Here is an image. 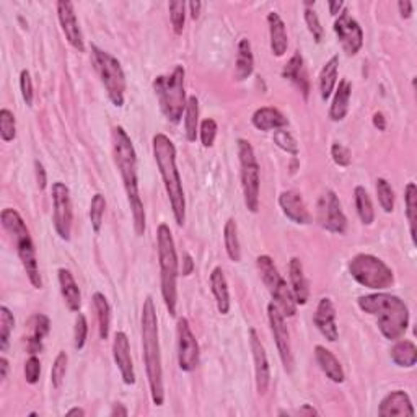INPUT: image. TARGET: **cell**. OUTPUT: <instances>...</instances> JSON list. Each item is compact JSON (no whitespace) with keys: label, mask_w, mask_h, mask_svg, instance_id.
Returning a JSON list of instances; mask_svg holds the SVG:
<instances>
[{"label":"cell","mask_w":417,"mask_h":417,"mask_svg":"<svg viewBox=\"0 0 417 417\" xmlns=\"http://www.w3.org/2000/svg\"><path fill=\"white\" fill-rule=\"evenodd\" d=\"M113 155L122 178V185H124L136 235L142 237L146 233V209H143L141 193H139L137 153L129 134L121 126H116L113 129Z\"/></svg>","instance_id":"cell-1"},{"label":"cell","mask_w":417,"mask_h":417,"mask_svg":"<svg viewBox=\"0 0 417 417\" xmlns=\"http://www.w3.org/2000/svg\"><path fill=\"white\" fill-rule=\"evenodd\" d=\"M142 347L143 364L150 386V396L155 406H163L165 386H163V367L162 352L158 341V318L155 310L153 298L147 297L142 307Z\"/></svg>","instance_id":"cell-2"},{"label":"cell","mask_w":417,"mask_h":417,"mask_svg":"<svg viewBox=\"0 0 417 417\" xmlns=\"http://www.w3.org/2000/svg\"><path fill=\"white\" fill-rule=\"evenodd\" d=\"M359 308L377 318L378 330L388 341H398L409 326V310L401 298L391 293H370L357 300Z\"/></svg>","instance_id":"cell-3"},{"label":"cell","mask_w":417,"mask_h":417,"mask_svg":"<svg viewBox=\"0 0 417 417\" xmlns=\"http://www.w3.org/2000/svg\"><path fill=\"white\" fill-rule=\"evenodd\" d=\"M152 148L155 162H157L158 171L162 175L165 191L168 194L176 225L183 227L186 222V197L180 171L176 166V147L168 136L155 134Z\"/></svg>","instance_id":"cell-4"},{"label":"cell","mask_w":417,"mask_h":417,"mask_svg":"<svg viewBox=\"0 0 417 417\" xmlns=\"http://www.w3.org/2000/svg\"><path fill=\"white\" fill-rule=\"evenodd\" d=\"M157 247H158V263H160V282H162V297L168 313L171 316H176L178 256H176L173 235H171L170 227L166 224L158 225Z\"/></svg>","instance_id":"cell-5"},{"label":"cell","mask_w":417,"mask_h":417,"mask_svg":"<svg viewBox=\"0 0 417 417\" xmlns=\"http://www.w3.org/2000/svg\"><path fill=\"white\" fill-rule=\"evenodd\" d=\"M0 220H2L4 229L10 233V237L15 240L16 244V253L23 264V269L26 271L28 279H30L31 286L35 288L43 287L40 268H38V259H36V249L33 238L30 235V230L25 224V220L21 219V215L16 212L15 209H4L0 214Z\"/></svg>","instance_id":"cell-6"},{"label":"cell","mask_w":417,"mask_h":417,"mask_svg":"<svg viewBox=\"0 0 417 417\" xmlns=\"http://www.w3.org/2000/svg\"><path fill=\"white\" fill-rule=\"evenodd\" d=\"M185 67L176 65L170 75H158L153 80L152 87L158 98V104L165 118L173 124L181 121L183 113L186 111L188 98L185 90Z\"/></svg>","instance_id":"cell-7"},{"label":"cell","mask_w":417,"mask_h":417,"mask_svg":"<svg viewBox=\"0 0 417 417\" xmlns=\"http://www.w3.org/2000/svg\"><path fill=\"white\" fill-rule=\"evenodd\" d=\"M92 60L111 103L116 108H121L124 104L126 93V75L121 67V63L114 55L97 46H92Z\"/></svg>","instance_id":"cell-8"},{"label":"cell","mask_w":417,"mask_h":417,"mask_svg":"<svg viewBox=\"0 0 417 417\" xmlns=\"http://www.w3.org/2000/svg\"><path fill=\"white\" fill-rule=\"evenodd\" d=\"M349 272L355 282L372 291H383L394 282L393 271L374 254L360 253L349 263Z\"/></svg>","instance_id":"cell-9"},{"label":"cell","mask_w":417,"mask_h":417,"mask_svg":"<svg viewBox=\"0 0 417 417\" xmlns=\"http://www.w3.org/2000/svg\"><path fill=\"white\" fill-rule=\"evenodd\" d=\"M256 266H258L261 279H263L264 286L268 287V291L272 296V300H274L277 308L281 310V313L283 316L296 315L297 313L296 298H293L291 287H288L287 282L282 279V276L279 274V271H277L271 256L268 254L258 256V259H256Z\"/></svg>","instance_id":"cell-10"},{"label":"cell","mask_w":417,"mask_h":417,"mask_svg":"<svg viewBox=\"0 0 417 417\" xmlns=\"http://www.w3.org/2000/svg\"><path fill=\"white\" fill-rule=\"evenodd\" d=\"M238 158H240V176L244 196V205L249 212L259 210V163L254 148L247 139H238Z\"/></svg>","instance_id":"cell-11"},{"label":"cell","mask_w":417,"mask_h":417,"mask_svg":"<svg viewBox=\"0 0 417 417\" xmlns=\"http://www.w3.org/2000/svg\"><path fill=\"white\" fill-rule=\"evenodd\" d=\"M53 207L54 230L60 240L69 242L72 233V222H74V210H72L70 191L63 181L53 183Z\"/></svg>","instance_id":"cell-12"},{"label":"cell","mask_w":417,"mask_h":417,"mask_svg":"<svg viewBox=\"0 0 417 417\" xmlns=\"http://www.w3.org/2000/svg\"><path fill=\"white\" fill-rule=\"evenodd\" d=\"M316 219L325 230L337 235H344L347 230V219L342 212V205L339 201L337 194L327 189L320 196L318 205H316Z\"/></svg>","instance_id":"cell-13"},{"label":"cell","mask_w":417,"mask_h":417,"mask_svg":"<svg viewBox=\"0 0 417 417\" xmlns=\"http://www.w3.org/2000/svg\"><path fill=\"white\" fill-rule=\"evenodd\" d=\"M178 365L183 372H193L199 365V344L186 318L178 320Z\"/></svg>","instance_id":"cell-14"},{"label":"cell","mask_w":417,"mask_h":417,"mask_svg":"<svg viewBox=\"0 0 417 417\" xmlns=\"http://www.w3.org/2000/svg\"><path fill=\"white\" fill-rule=\"evenodd\" d=\"M268 318L271 325L272 336H274L277 350H279L281 360L283 369H286L288 374L293 370V354H292V346H291V335H288V330L286 326V321H283V315L281 310L277 308L274 302L268 305Z\"/></svg>","instance_id":"cell-15"},{"label":"cell","mask_w":417,"mask_h":417,"mask_svg":"<svg viewBox=\"0 0 417 417\" xmlns=\"http://www.w3.org/2000/svg\"><path fill=\"white\" fill-rule=\"evenodd\" d=\"M335 33L347 55H355L364 46V31L346 9L335 21Z\"/></svg>","instance_id":"cell-16"},{"label":"cell","mask_w":417,"mask_h":417,"mask_svg":"<svg viewBox=\"0 0 417 417\" xmlns=\"http://www.w3.org/2000/svg\"><path fill=\"white\" fill-rule=\"evenodd\" d=\"M249 346H251L253 360H254V375H256V390L264 396L268 393L269 381H271V369L268 362V355H266V349L261 342L256 330H249Z\"/></svg>","instance_id":"cell-17"},{"label":"cell","mask_w":417,"mask_h":417,"mask_svg":"<svg viewBox=\"0 0 417 417\" xmlns=\"http://www.w3.org/2000/svg\"><path fill=\"white\" fill-rule=\"evenodd\" d=\"M58 18L70 46L75 48L79 53L85 51V43H83L82 30L79 26V21H77L74 4L67 2V0L58 2Z\"/></svg>","instance_id":"cell-18"},{"label":"cell","mask_w":417,"mask_h":417,"mask_svg":"<svg viewBox=\"0 0 417 417\" xmlns=\"http://www.w3.org/2000/svg\"><path fill=\"white\" fill-rule=\"evenodd\" d=\"M113 357L114 362L118 365L121 372V378L126 385H134L136 383V372H134V364H132L131 359V346L127 335L122 331H118L114 335L113 341Z\"/></svg>","instance_id":"cell-19"},{"label":"cell","mask_w":417,"mask_h":417,"mask_svg":"<svg viewBox=\"0 0 417 417\" xmlns=\"http://www.w3.org/2000/svg\"><path fill=\"white\" fill-rule=\"evenodd\" d=\"M313 323L327 341H337L339 331L336 326V308L332 305L331 298L323 297L320 300L318 307H316V313L313 316Z\"/></svg>","instance_id":"cell-20"},{"label":"cell","mask_w":417,"mask_h":417,"mask_svg":"<svg viewBox=\"0 0 417 417\" xmlns=\"http://www.w3.org/2000/svg\"><path fill=\"white\" fill-rule=\"evenodd\" d=\"M279 205L282 212L286 214L287 219H291L293 224H298V225L310 224L311 217L300 193L283 191L279 196Z\"/></svg>","instance_id":"cell-21"},{"label":"cell","mask_w":417,"mask_h":417,"mask_svg":"<svg viewBox=\"0 0 417 417\" xmlns=\"http://www.w3.org/2000/svg\"><path fill=\"white\" fill-rule=\"evenodd\" d=\"M416 411L411 403L409 394L403 390H394L388 393L381 399L380 408H378V416L381 417H393V416H409L413 417Z\"/></svg>","instance_id":"cell-22"},{"label":"cell","mask_w":417,"mask_h":417,"mask_svg":"<svg viewBox=\"0 0 417 417\" xmlns=\"http://www.w3.org/2000/svg\"><path fill=\"white\" fill-rule=\"evenodd\" d=\"M282 77L283 79L291 80L293 85H296L300 92H302L303 98L308 99L310 94V80H308V74L307 69H305V63L302 54L298 51L288 59V63L283 65L282 69Z\"/></svg>","instance_id":"cell-23"},{"label":"cell","mask_w":417,"mask_h":417,"mask_svg":"<svg viewBox=\"0 0 417 417\" xmlns=\"http://www.w3.org/2000/svg\"><path fill=\"white\" fill-rule=\"evenodd\" d=\"M288 274H291V291L293 293L297 305H305L308 302L310 288L307 277L303 274L302 261L298 258H292L291 264H288Z\"/></svg>","instance_id":"cell-24"},{"label":"cell","mask_w":417,"mask_h":417,"mask_svg":"<svg viewBox=\"0 0 417 417\" xmlns=\"http://www.w3.org/2000/svg\"><path fill=\"white\" fill-rule=\"evenodd\" d=\"M253 126L258 131L268 132L272 129H282L288 124V121L286 116H283L277 108H271V107H263L259 109L254 111L253 118H251Z\"/></svg>","instance_id":"cell-25"},{"label":"cell","mask_w":417,"mask_h":417,"mask_svg":"<svg viewBox=\"0 0 417 417\" xmlns=\"http://www.w3.org/2000/svg\"><path fill=\"white\" fill-rule=\"evenodd\" d=\"M268 25H269V36H271V51L276 58H282L287 53L288 48V38L286 31V23L281 18L279 13L271 12L268 15Z\"/></svg>","instance_id":"cell-26"},{"label":"cell","mask_w":417,"mask_h":417,"mask_svg":"<svg viewBox=\"0 0 417 417\" xmlns=\"http://www.w3.org/2000/svg\"><path fill=\"white\" fill-rule=\"evenodd\" d=\"M210 291L214 293L217 310L222 315H229L230 311V292L229 283H227L225 274L222 268H214L210 272Z\"/></svg>","instance_id":"cell-27"},{"label":"cell","mask_w":417,"mask_h":417,"mask_svg":"<svg viewBox=\"0 0 417 417\" xmlns=\"http://www.w3.org/2000/svg\"><path fill=\"white\" fill-rule=\"evenodd\" d=\"M58 277H59L60 293H63V297L65 300V303H67L69 310L79 311L82 307V296H80L79 283L75 282L72 272L65 268H60L58 271Z\"/></svg>","instance_id":"cell-28"},{"label":"cell","mask_w":417,"mask_h":417,"mask_svg":"<svg viewBox=\"0 0 417 417\" xmlns=\"http://www.w3.org/2000/svg\"><path fill=\"white\" fill-rule=\"evenodd\" d=\"M315 357H316V362H318V365L321 367V370H323V374L330 378L331 381L342 383L344 380H346V375H344L341 364H339L336 355L332 354L330 349H326L323 346H316Z\"/></svg>","instance_id":"cell-29"},{"label":"cell","mask_w":417,"mask_h":417,"mask_svg":"<svg viewBox=\"0 0 417 417\" xmlns=\"http://www.w3.org/2000/svg\"><path fill=\"white\" fill-rule=\"evenodd\" d=\"M254 70V58L251 43L247 38H242L237 48V63H235V79L247 80Z\"/></svg>","instance_id":"cell-30"},{"label":"cell","mask_w":417,"mask_h":417,"mask_svg":"<svg viewBox=\"0 0 417 417\" xmlns=\"http://www.w3.org/2000/svg\"><path fill=\"white\" fill-rule=\"evenodd\" d=\"M350 94H352V85L350 82L342 79L339 82V87L336 90L335 98H332L331 108H330V118L331 121H342L347 116L349 111V99Z\"/></svg>","instance_id":"cell-31"},{"label":"cell","mask_w":417,"mask_h":417,"mask_svg":"<svg viewBox=\"0 0 417 417\" xmlns=\"http://www.w3.org/2000/svg\"><path fill=\"white\" fill-rule=\"evenodd\" d=\"M31 327L33 335L28 337V349H30L31 355H35L43 349V339L48 336L49 330H51V321H49L46 315L38 313L31 318Z\"/></svg>","instance_id":"cell-32"},{"label":"cell","mask_w":417,"mask_h":417,"mask_svg":"<svg viewBox=\"0 0 417 417\" xmlns=\"http://www.w3.org/2000/svg\"><path fill=\"white\" fill-rule=\"evenodd\" d=\"M391 360L401 369H411L417 362V347L413 341L404 339L391 347Z\"/></svg>","instance_id":"cell-33"},{"label":"cell","mask_w":417,"mask_h":417,"mask_svg":"<svg viewBox=\"0 0 417 417\" xmlns=\"http://www.w3.org/2000/svg\"><path fill=\"white\" fill-rule=\"evenodd\" d=\"M337 67H339V55H332V58L325 64V67L321 69L320 93L323 102H327L332 90H335L336 82H337Z\"/></svg>","instance_id":"cell-34"},{"label":"cell","mask_w":417,"mask_h":417,"mask_svg":"<svg viewBox=\"0 0 417 417\" xmlns=\"http://www.w3.org/2000/svg\"><path fill=\"white\" fill-rule=\"evenodd\" d=\"M93 307L94 311H97V318H98V332H99V339L107 341L109 336V325H111V308L107 297L103 293L97 292L93 296Z\"/></svg>","instance_id":"cell-35"},{"label":"cell","mask_w":417,"mask_h":417,"mask_svg":"<svg viewBox=\"0 0 417 417\" xmlns=\"http://www.w3.org/2000/svg\"><path fill=\"white\" fill-rule=\"evenodd\" d=\"M354 201H355V209H357V214L362 220L364 225H372L375 220V210L374 204H372V199L367 193L364 186H357L354 189Z\"/></svg>","instance_id":"cell-36"},{"label":"cell","mask_w":417,"mask_h":417,"mask_svg":"<svg viewBox=\"0 0 417 417\" xmlns=\"http://www.w3.org/2000/svg\"><path fill=\"white\" fill-rule=\"evenodd\" d=\"M224 243L229 258L233 263H238L242 259L240 238H238V225L235 219H229L224 227Z\"/></svg>","instance_id":"cell-37"},{"label":"cell","mask_w":417,"mask_h":417,"mask_svg":"<svg viewBox=\"0 0 417 417\" xmlns=\"http://www.w3.org/2000/svg\"><path fill=\"white\" fill-rule=\"evenodd\" d=\"M185 114H186V118H185L186 139L189 142H196L197 126H199V99L194 97V94L188 98Z\"/></svg>","instance_id":"cell-38"},{"label":"cell","mask_w":417,"mask_h":417,"mask_svg":"<svg viewBox=\"0 0 417 417\" xmlns=\"http://www.w3.org/2000/svg\"><path fill=\"white\" fill-rule=\"evenodd\" d=\"M404 202H406V215L409 220L411 238L416 243V220H417V188L414 183H408L404 189Z\"/></svg>","instance_id":"cell-39"},{"label":"cell","mask_w":417,"mask_h":417,"mask_svg":"<svg viewBox=\"0 0 417 417\" xmlns=\"http://www.w3.org/2000/svg\"><path fill=\"white\" fill-rule=\"evenodd\" d=\"M104 212H107V199H104L103 194L97 193L90 202V224L94 233L102 232Z\"/></svg>","instance_id":"cell-40"},{"label":"cell","mask_w":417,"mask_h":417,"mask_svg":"<svg viewBox=\"0 0 417 417\" xmlns=\"http://www.w3.org/2000/svg\"><path fill=\"white\" fill-rule=\"evenodd\" d=\"M15 327L13 313L5 305L0 307V350L5 352L10 342V335Z\"/></svg>","instance_id":"cell-41"},{"label":"cell","mask_w":417,"mask_h":417,"mask_svg":"<svg viewBox=\"0 0 417 417\" xmlns=\"http://www.w3.org/2000/svg\"><path fill=\"white\" fill-rule=\"evenodd\" d=\"M377 196L381 209L385 210L386 214H391L394 210V193L391 185L385 180V178H378L377 180Z\"/></svg>","instance_id":"cell-42"},{"label":"cell","mask_w":417,"mask_h":417,"mask_svg":"<svg viewBox=\"0 0 417 417\" xmlns=\"http://www.w3.org/2000/svg\"><path fill=\"white\" fill-rule=\"evenodd\" d=\"M0 137L4 142H12L16 137V124L15 116L10 109H0Z\"/></svg>","instance_id":"cell-43"},{"label":"cell","mask_w":417,"mask_h":417,"mask_svg":"<svg viewBox=\"0 0 417 417\" xmlns=\"http://www.w3.org/2000/svg\"><path fill=\"white\" fill-rule=\"evenodd\" d=\"M168 10L175 35H181L186 21V4L181 2V0H175V2L168 4Z\"/></svg>","instance_id":"cell-44"},{"label":"cell","mask_w":417,"mask_h":417,"mask_svg":"<svg viewBox=\"0 0 417 417\" xmlns=\"http://www.w3.org/2000/svg\"><path fill=\"white\" fill-rule=\"evenodd\" d=\"M67 362H69L67 354H65L64 350H60V352L58 354V357H55L54 364H53V369H51V383H53V386L55 388V390L63 386V381L65 378V372H67Z\"/></svg>","instance_id":"cell-45"},{"label":"cell","mask_w":417,"mask_h":417,"mask_svg":"<svg viewBox=\"0 0 417 417\" xmlns=\"http://www.w3.org/2000/svg\"><path fill=\"white\" fill-rule=\"evenodd\" d=\"M274 143L279 148H282L283 152L291 153L293 155V157H297L298 155V146H297V141L293 139V136L291 134V132L286 131L282 127V129H276L274 131Z\"/></svg>","instance_id":"cell-46"},{"label":"cell","mask_w":417,"mask_h":417,"mask_svg":"<svg viewBox=\"0 0 417 417\" xmlns=\"http://www.w3.org/2000/svg\"><path fill=\"white\" fill-rule=\"evenodd\" d=\"M305 23H307L308 31L311 33V36H313V40L316 43H321L325 31H323V26H321L320 23L318 15L315 13L313 9H305Z\"/></svg>","instance_id":"cell-47"},{"label":"cell","mask_w":417,"mask_h":417,"mask_svg":"<svg viewBox=\"0 0 417 417\" xmlns=\"http://www.w3.org/2000/svg\"><path fill=\"white\" fill-rule=\"evenodd\" d=\"M199 137H201V142L205 148L212 147L217 137V122L214 119H204L201 122V127H199Z\"/></svg>","instance_id":"cell-48"},{"label":"cell","mask_w":417,"mask_h":417,"mask_svg":"<svg viewBox=\"0 0 417 417\" xmlns=\"http://www.w3.org/2000/svg\"><path fill=\"white\" fill-rule=\"evenodd\" d=\"M87 336H88V323L85 315L79 313L77 315L75 320V327H74V346L77 350L83 349L87 342Z\"/></svg>","instance_id":"cell-49"},{"label":"cell","mask_w":417,"mask_h":417,"mask_svg":"<svg viewBox=\"0 0 417 417\" xmlns=\"http://www.w3.org/2000/svg\"><path fill=\"white\" fill-rule=\"evenodd\" d=\"M20 90H21V97H23V102L26 103V107H33V98H35V93H33L31 75L26 69L21 70V74H20Z\"/></svg>","instance_id":"cell-50"},{"label":"cell","mask_w":417,"mask_h":417,"mask_svg":"<svg viewBox=\"0 0 417 417\" xmlns=\"http://www.w3.org/2000/svg\"><path fill=\"white\" fill-rule=\"evenodd\" d=\"M40 375H41V362L40 359L36 357V355H31L30 359L26 360L25 364V378L26 381L30 383V385H35L40 380Z\"/></svg>","instance_id":"cell-51"},{"label":"cell","mask_w":417,"mask_h":417,"mask_svg":"<svg viewBox=\"0 0 417 417\" xmlns=\"http://www.w3.org/2000/svg\"><path fill=\"white\" fill-rule=\"evenodd\" d=\"M331 157L335 160V163L339 166H349L350 165V150L344 147L342 143H332L331 146Z\"/></svg>","instance_id":"cell-52"},{"label":"cell","mask_w":417,"mask_h":417,"mask_svg":"<svg viewBox=\"0 0 417 417\" xmlns=\"http://www.w3.org/2000/svg\"><path fill=\"white\" fill-rule=\"evenodd\" d=\"M35 171H36V183H38V188L44 191L48 186V175H46V170H44V166L41 162H35Z\"/></svg>","instance_id":"cell-53"},{"label":"cell","mask_w":417,"mask_h":417,"mask_svg":"<svg viewBox=\"0 0 417 417\" xmlns=\"http://www.w3.org/2000/svg\"><path fill=\"white\" fill-rule=\"evenodd\" d=\"M398 10L401 13V18H411V15H413V2H409V0H399Z\"/></svg>","instance_id":"cell-54"},{"label":"cell","mask_w":417,"mask_h":417,"mask_svg":"<svg viewBox=\"0 0 417 417\" xmlns=\"http://www.w3.org/2000/svg\"><path fill=\"white\" fill-rule=\"evenodd\" d=\"M194 271V261L191 258V254H185L183 256V276H189L193 274Z\"/></svg>","instance_id":"cell-55"},{"label":"cell","mask_w":417,"mask_h":417,"mask_svg":"<svg viewBox=\"0 0 417 417\" xmlns=\"http://www.w3.org/2000/svg\"><path fill=\"white\" fill-rule=\"evenodd\" d=\"M201 9H202V2H199V0H193V2H189V10H191V16L194 20L199 18V15H201Z\"/></svg>","instance_id":"cell-56"},{"label":"cell","mask_w":417,"mask_h":417,"mask_svg":"<svg viewBox=\"0 0 417 417\" xmlns=\"http://www.w3.org/2000/svg\"><path fill=\"white\" fill-rule=\"evenodd\" d=\"M374 126L378 131H385L386 129V118L383 116V113H375L374 114Z\"/></svg>","instance_id":"cell-57"},{"label":"cell","mask_w":417,"mask_h":417,"mask_svg":"<svg viewBox=\"0 0 417 417\" xmlns=\"http://www.w3.org/2000/svg\"><path fill=\"white\" fill-rule=\"evenodd\" d=\"M9 370H10V364L9 360L5 357H0V378H2V381L7 380L9 377Z\"/></svg>","instance_id":"cell-58"},{"label":"cell","mask_w":417,"mask_h":417,"mask_svg":"<svg viewBox=\"0 0 417 417\" xmlns=\"http://www.w3.org/2000/svg\"><path fill=\"white\" fill-rule=\"evenodd\" d=\"M327 7H330V13L331 15H339L342 12L346 5H344V2L339 0V2H330V4H327Z\"/></svg>","instance_id":"cell-59"},{"label":"cell","mask_w":417,"mask_h":417,"mask_svg":"<svg viewBox=\"0 0 417 417\" xmlns=\"http://www.w3.org/2000/svg\"><path fill=\"white\" fill-rule=\"evenodd\" d=\"M297 413L300 416H318V411H316L313 406H310V404H303L302 408L297 411Z\"/></svg>","instance_id":"cell-60"},{"label":"cell","mask_w":417,"mask_h":417,"mask_svg":"<svg viewBox=\"0 0 417 417\" xmlns=\"http://www.w3.org/2000/svg\"><path fill=\"white\" fill-rule=\"evenodd\" d=\"M111 416H113V417H116V416H118V417H119V416L126 417V416H127V409L124 408V406L118 403V404H114V406H113V409H111Z\"/></svg>","instance_id":"cell-61"},{"label":"cell","mask_w":417,"mask_h":417,"mask_svg":"<svg viewBox=\"0 0 417 417\" xmlns=\"http://www.w3.org/2000/svg\"><path fill=\"white\" fill-rule=\"evenodd\" d=\"M65 416H69V417L80 416V417H83V416H85V411H83L82 408H72V409L67 411V414H65Z\"/></svg>","instance_id":"cell-62"}]
</instances>
